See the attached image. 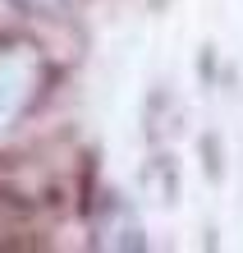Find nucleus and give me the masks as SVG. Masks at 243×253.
Instances as JSON below:
<instances>
[{"label":"nucleus","mask_w":243,"mask_h":253,"mask_svg":"<svg viewBox=\"0 0 243 253\" xmlns=\"http://www.w3.org/2000/svg\"><path fill=\"white\" fill-rule=\"evenodd\" d=\"M33 92H37V65L28 55H0V129L14 115H23Z\"/></svg>","instance_id":"f257e3e1"},{"label":"nucleus","mask_w":243,"mask_h":253,"mask_svg":"<svg viewBox=\"0 0 243 253\" xmlns=\"http://www.w3.org/2000/svg\"><path fill=\"white\" fill-rule=\"evenodd\" d=\"M19 5H28V9H41V14H60L69 5V0H19Z\"/></svg>","instance_id":"f03ea898"}]
</instances>
